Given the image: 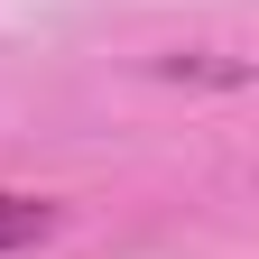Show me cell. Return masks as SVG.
Segmentation results:
<instances>
[{
    "instance_id": "obj_1",
    "label": "cell",
    "mask_w": 259,
    "mask_h": 259,
    "mask_svg": "<svg viewBox=\"0 0 259 259\" xmlns=\"http://www.w3.org/2000/svg\"><path fill=\"white\" fill-rule=\"evenodd\" d=\"M56 232V204L47 194H10L0 185V250H28V241H47Z\"/></svg>"
}]
</instances>
